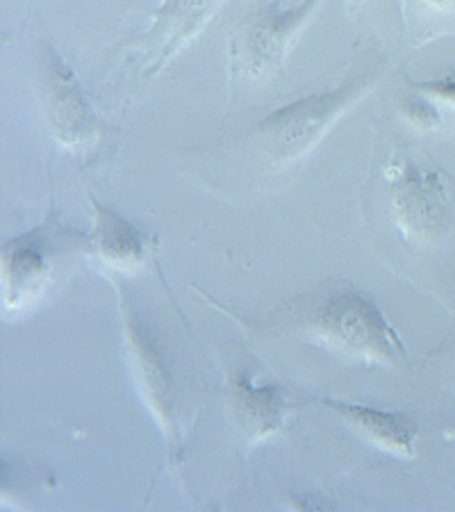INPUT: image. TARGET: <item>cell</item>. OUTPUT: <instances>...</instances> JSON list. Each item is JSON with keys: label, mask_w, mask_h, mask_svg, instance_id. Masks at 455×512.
<instances>
[{"label": "cell", "mask_w": 455, "mask_h": 512, "mask_svg": "<svg viewBox=\"0 0 455 512\" xmlns=\"http://www.w3.org/2000/svg\"><path fill=\"white\" fill-rule=\"evenodd\" d=\"M267 328L283 330L346 362L383 369L408 367V353L390 321L369 296L344 280H328L296 296L273 312Z\"/></svg>", "instance_id": "1"}, {"label": "cell", "mask_w": 455, "mask_h": 512, "mask_svg": "<svg viewBox=\"0 0 455 512\" xmlns=\"http://www.w3.org/2000/svg\"><path fill=\"white\" fill-rule=\"evenodd\" d=\"M385 71V60L362 62L339 85L296 98L269 112L246 135L253 162L262 171L276 173L305 158L339 117L376 85Z\"/></svg>", "instance_id": "2"}, {"label": "cell", "mask_w": 455, "mask_h": 512, "mask_svg": "<svg viewBox=\"0 0 455 512\" xmlns=\"http://www.w3.org/2000/svg\"><path fill=\"white\" fill-rule=\"evenodd\" d=\"M321 0H269L233 39V76L262 82L283 69L285 55Z\"/></svg>", "instance_id": "3"}, {"label": "cell", "mask_w": 455, "mask_h": 512, "mask_svg": "<svg viewBox=\"0 0 455 512\" xmlns=\"http://www.w3.org/2000/svg\"><path fill=\"white\" fill-rule=\"evenodd\" d=\"M123 333H126L128 353L135 367V376L144 399L151 412L160 421L162 431L169 440L178 442V412H176V390H173V376L164 362L162 351L157 349L153 335L139 324L132 315L128 303L123 301Z\"/></svg>", "instance_id": "4"}, {"label": "cell", "mask_w": 455, "mask_h": 512, "mask_svg": "<svg viewBox=\"0 0 455 512\" xmlns=\"http://www.w3.org/2000/svg\"><path fill=\"white\" fill-rule=\"evenodd\" d=\"M53 246L46 226L14 237L3 246V303L21 310L44 292L53 276Z\"/></svg>", "instance_id": "5"}, {"label": "cell", "mask_w": 455, "mask_h": 512, "mask_svg": "<svg viewBox=\"0 0 455 512\" xmlns=\"http://www.w3.org/2000/svg\"><path fill=\"white\" fill-rule=\"evenodd\" d=\"M221 3L226 0H164L151 14V30L142 35L148 44L146 51L151 55L146 76H155L189 39H194Z\"/></svg>", "instance_id": "6"}, {"label": "cell", "mask_w": 455, "mask_h": 512, "mask_svg": "<svg viewBox=\"0 0 455 512\" xmlns=\"http://www.w3.org/2000/svg\"><path fill=\"white\" fill-rule=\"evenodd\" d=\"M46 114L55 137L66 146H85L96 132L94 112L73 73L57 55L46 60Z\"/></svg>", "instance_id": "7"}, {"label": "cell", "mask_w": 455, "mask_h": 512, "mask_svg": "<svg viewBox=\"0 0 455 512\" xmlns=\"http://www.w3.org/2000/svg\"><path fill=\"white\" fill-rule=\"evenodd\" d=\"M321 406L335 412L344 424H349L355 433H360L367 442L376 444L378 449L405 460L417 456L419 424L415 417L337 399H321Z\"/></svg>", "instance_id": "8"}, {"label": "cell", "mask_w": 455, "mask_h": 512, "mask_svg": "<svg viewBox=\"0 0 455 512\" xmlns=\"http://www.w3.org/2000/svg\"><path fill=\"white\" fill-rule=\"evenodd\" d=\"M230 410L248 440L264 442L283 428L285 396L278 385H258L242 369L230 385Z\"/></svg>", "instance_id": "9"}, {"label": "cell", "mask_w": 455, "mask_h": 512, "mask_svg": "<svg viewBox=\"0 0 455 512\" xmlns=\"http://www.w3.org/2000/svg\"><path fill=\"white\" fill-rule=\"evenodd\" d=\"M94 230L87 239V251L114 269H137L144 262V237L135 224L119 212L91 198Z\"/></svg>", "instance_id": "10"}, {"label": "cell", "mask_w": 455, "mask_h": 512, "mask_svg": "<svg viewBox=\"0 0 455 512\" xmlns=\"http://www.w3.org/2000/svg\"><path fill=\"white\" fill-rule=\"evenodd\" d=\"M405 19L421 41L455 30V0H405Z\"/></svg>", "instance_id": "11"}, {"label": "cell", "mask_w": 455, "mask_h": 512, "mask_svg": "<svg viewBox=\"0 0 455 512\" xmlns=\"http://www.w3.org/2000/svg\"><path fill=\"white\" fill-rule=\"evenodd\" d=\"M401 112L405 121H408L410 126H415L417 130L433 132L442 126V112L437 110V103L430 101V98L424 94L405 98L401 103Z\"/></svg>", "instance_id": "12"}, {"label": "cell", "mask_w": 455, "mask_h": 512, "mask_svg": "<svg viewBox=\"0 0 455 512\" xmlns=\"http://www.w3.org/2000/svg\"><path fill=\"white\" fill-rule=\"evenodd\" d=\"M415 89L419 94L428 96L430 101H435L442 107H449V110L455 112V73H449V76H440V78H430L424 82H415Z\"/></svg>", "instance_id": "13"}, {"label": "cell", "mask_w": 455, "mask_h": 512, "mask_svg": "<svg viewBox=\"0 0 455 512\" xmlns=\"http://www.w3.org/2000/svg\"><path fill=\"white\" fill-rule=\"evenodd\" d=\"M346 3H349V10L353 12V10H358V7L362 5V0H346Z\"/></svg>", "instance_id": "14"}]
</instances>
